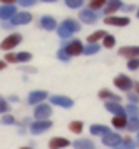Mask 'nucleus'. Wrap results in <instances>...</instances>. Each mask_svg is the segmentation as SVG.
Masks as SVG:
<instances>
[{
	"label": "nucleus",
	"mask_w": 139,
	"mask_h": 149,
	"mask_svg": "<svg viewBox=\"0 0 139 149\" xmlns=\"http://www.w3.org/2000/svg\"><path fill=\"white\" fill-rule=\"evenodd\" d=\"M6 63H16V53H7L6 54Z\"/></svg>",
	"instance_id": "obj_39"
},
{
	"label": "nucleus",
	"mask_w": 139,
	"mask_h": 149,
	"mask_svg": "<svg viewBox=\"0 0 139 149\" xmlns=\"http://www.w3.org/2000/svg\"><path fill=\"white\" fill-rule=\"evenodd\" d=\"M21 123H23V125H28V123H30V118H25V119H23Z\"/></svg>",
	"instance_id": "obj_47"
},
{
	"label": "nucleus",
	"mask_w": 139,
	"mask_h": 149,
	"mask_svg": "<svg viewBox=\"0 0 139 149\" xmlns=\"http://www.w3.org/2000/svg\"><path fill=\"white\" fill-rule=\"evenodd\" d=\"M74 149H95V144L90 139H78L72 142Z\"/></svg>",
	"instance_id": "obj_20"
},
{
	"label": "nucleus",
	"mask_w": 139,
	"mask_h": 149,
	"mask_svg": "<svg viewBox=\"0 0 139 149\" xmlns=\"http://www.w3.org/2000/svg\"><path fill=\"white\" fill-rule=\"evenodd\" d=\"M121 6H123L121 0H107V2H106V7H104L102 11H104L106 16H113L116 11L121 9Z\"/></svg>",
	"instance_id": "obj_17"
},
{
	"label": "nucleus",
	"mask_w": 139,
	"mask_h": 149,
	"mask_svg": "<svg viewBox=\"0 0 139 149\" xmlns=\"http://www.w3.org/2000/svg\"><path fill=\"white\" fill-rule=\"evenodd\" d=\"M99 98L100 100H106V102H116V104H120V100H121L120 95H116V93H113L109 90H100L99 91Z\"/></svg>",
	"instance_id": "obj_19"
},
{
	"label": "nucleus",
	"mask_w": 139,
	"mask_h": 149,
	"mask_svg": "<svg viewBox=\"0 0 139 149\" xmlns=\"http://www.w3.org/2000/svg\"><path fill=\"white\" fill-rule=\"evenodd\" d=\"M85 4V0H65V6L69 9H81Z\"/></svg>",
	"instance_id": "obj_32"
},
{
	"label": "nucleus",
	"mask_w": 139,
	"mask_h": 149,
	"mask_svg": "<svg viewBox=\"0 0 139 149\" xmlns=\"http://www.w3.org/2000/svg\"><path fill=\"white\" fill-rule=\"evenodd\" d=\"M21 40H23V35H21V33H18V32L9 33V35L2 40V44H0V49L6 51V53H11L16 46H20V44H21Z\"/></svg>",
	"instance_id": "obj_3"
},
{
	"label": "nucleus",
	"mask_w": 139,
	"mask_h": 149,
	"mask_svg": "<svg viewBox=\"0 0 139 149\" xmlns=\"http://www.w3.org/2000/svg\"><path fill=\"white\" fill-rule=\"evenodd\" d=\"M39 26H41L42 30H48V32H53V30H56V26H58V23H56V19H55L53 16H42V18L39 19Z\"/></svg>",
	"instance_id": "obj_16"
},
{
	"label": "nucleus",
	"mask_w": 139,
	"mask_h": 149,
	"mask_svg": "<svg viewBox=\"0 0 139 149\" xmlns=\"http://www.w3.org/2000/svg\"><path fill=\"white\" fill-rule=\"evenodd\" d=\"M51 114H53L51 104H46V102L35 105V109H34V118H35V121H46V119H49Z\"/></svg>",
	"instance_id": "obj_5"
},
{
	"label": "nucleus",
	"mask_w": 139,
	"mask_h": 149,
	"mask_svg": "<svg viewBox=\"0 0 139 149\" xmlns=\"http://www.w3.org/2000/svg\"><path fill=\"white\" fill-rule=\"evenodd\" d=\"M125 114H127L128 118H139V107H137L135 104H128V105L125 107Z\"/></svg>",
	"instance_id": "obj_27"
},
{
	"label": "nucleus",
	"mask_w": 139,
	"mask_h": 149,
	"mask_svg": "<svg viewBox=\"0 0 139 149\" xmlns=\"http://www.w3.org/2000/svg\"><path fill=\"white\" fill-rule=\"evenodd\" d=\"M127 130L128 132H139V118H128Z\"/></svg>",
	"instance_id": "obj_31"
},
{
	"label": "nucleus",
	"mask_w": 139,
	"mask_h": 149,
	"mask_svg": "<svg viewBox=\"0 0 139 149\" xmlns=\"http://www.w3.org/2000/svg\"><path fill=\"white\" fill-rule=\"evenodd\" d=\"M134 9H135V7L130 6V4H128V6H121V11H123V13H130V11H134Z\"/></svg>",
	"instance_id": "obj_41"
},
{
	"label": "nucleus",
	"mask_w": 139,
	"mask_h": 149,
	"mask_svg": "<svg viewBox=\"0 0 139 149\" xmlns=\"http://www.w3.org/2000/svg\"><path fill=\"white\" fill-rule=\"evenodd\" d=\"M114 149H135V142H134L130 137H127V139H121V142H120Z\"/></svg>",
	"instance_id": "obj_25"
},
{
	"label": "nucleus",
	"mask_w": 139,
	"mask_h": 149,
	"mask_svg": "<svg viewBox=\"0 0 139 149\" xmlns=\"http://www.w3.org/2000/svg\"><path fill=\"white\" fill-rule=\"evenodd\" d=\"M127 68H128V70H132V72H134V70H137V68H139V58L128 60V61H127Z\"/></svg>",
	"instance_id": "obj_35"
},
{
	"label": "nucleus",
	"mask_w": 139,
	"mask_h": 149,
	"mask_svg": "<svg viewBox=\"0 0 139 149\" xmlns=\"http://www.w3.org/2000/svg\"><path fill=\"white\" fill-rule=\"evenodd\" d=\"M99 49H100V44H86V46H85V49H83V54L90 56V54L99 53Z\"/></svg>",
	"instance_id": "obj_30"
},
{
	"label": "nucleus",
	"mask_w": 139,
	"mask_h": 149,
	"mask_svg": "<svg viewBox=\"0 0 139 149\" xmlns=\"http://www.w3.org/2000/svg\"><path fill=\"white\" fill-rule=\"evenodd\" d=\"M113 84H114L116 90L125 91V93L132 91V88H134V81H132L128 76H125V74H120V76H116L114 81H113Z\"/></svg>",
	"instance_id": "obj_4"
},
{
	"label": "nucleus",
	"mask_w": 139,
	"mask_h": 149,
	"mask_svg": "<svg viewBox=\"0 0 139 149\" xmlns=\"http://www.w3.org/2000/svg\"><path fill=\"white\" fill-rule=\"evenodd\" d=\"M30 60H32V53H28V51L16 53V63H28Z\"/></svg>",
	"instance_id": "obj_26"
},
{
	"label": "nucleus",
	"mask_w": 139,
	"mask_h": 149,
	"mask_svg": "<svg viewBox=\"0 0 139 149\" xmlns=\"http://www.w3.org/2000/svg\"><path fill=\"white\" fill-rule=\"evenodd\" d=\"M21 149H34V147H28V146H25V147H21Z\"/></svg>",
	"instance_id": "obj_49"
},
{
	"label": "nucleus",
	"mask_w": 139,
	"mask_h": 149,
	"mask_svg": "<svg viewBox=\"0 0 139 149\" xmlns=\"http://www.w3.org/2000/svg\"><path fill=\"white\" fill-rule=\"evenodd\" d=\"M32 19H34V16L30 14V13H27V11H21V13H16V16H13V19L9 21L13 26H20V25H28V23H32Z\"/></svg>",
	"instance_id": "obj_8"
},
{
	"label": "nucleus",
	"mask_w": 139,
	"mask_h": 149,
	"mask_svg": "<svg viewBox=\"0 0 139 149\" xmlns=\"http://www.w3.org/2000/svg\"><path fill=\"white\" fill-rule=\"evenodd\" d=\"M16 4H20L21 7H32L37 4V0H16Z\"/></svg>",
	"instance_id": "obj_37"
},
{
	"label": "nucleus",
	"mask_w": 139,
	"mask_h": 149,
	"mask_svg": "<svg viewBox=\"0 0 139 149\" xmlns=\"http://www.w3.org/2000/svg\"><path fill=\"white\" fill-rule=\"evenodd\" d=\"M104 107H106L107 112H111V114H114V116H127V114H125V107H123L121 104H116V102H106Z\"/></svg>",
	"instance_id": "obj_18"
},
{
	"label": "nucleus",
	"mask_w": 139,
	"mask_h": 149,
	"mask_svg": "<svg viewBox=\"0 0 139 149\" xmlns=\"http://www.w3.org/2000/svg\"><path fill=\"white\" fill-rule=\"evenodd\" d=\"M2 6H16V0H0Z\"/></svg>",
	"instance_id": "obj_42"
},
{
	"label": "nucleus",
	"mask_w": 139,
	"mask_h": 149,
	"mask_svg": "<svg viewBox=\"0 0 139 149\" xmlns=\"http://www.w3.org/2000/svg\"><path fill=\"white\" fill-rule=\"evenodd\" d=\"M72 142L69 140V139H65V137H53V139H49V142H48V147L49 149H65V147H69Z\"/></svg>",
	"instance_id": "obj_14"
},
{
	"label": "nucleus",
	"mask_w": 139,
	"mask_h": 149,
	"mask_svg": "<svg viewBox=\"0 0 139 149\" xmlns=\"http://www.w3.org/2000/svg\"><path fill=\"white\" fill-rule=\"evenodd\" d=\"M134 90H135V93L139 95V81H135V83H134Z\"/></svg>",
	"instance_id": "obj_46"
},
{
	"label": "nucleus",
	"mask_w": 139,
	"mask_h": 149,
	"mask_svg": "<svg viewBox=\"0 0 139 149\" xmlns=\"http://www.w3.org/2000/svg\"><path fill=\"white\" fill-rule=\"evenodd\" d=\"M0 121H2V125H16V118L13 114H4Z\"/></svg>",
	"instance_id": "obj_33"
},
{
	"label": "nucleus",
	"mask_w": 139,
	"mask_h": 149,
	"mask_svg": "<svg viewBox=\"0 0 139 149\" xmlns=\"http://www.w3.org/2000/svg\"><path fill=\"white\" fill-rule=\"evenodd\" d=\"M79 30H81L79 21H78V19H72V18L63 19V21L56 26V33H58V37L63 39V40H67L69 37H72V33H76V32H79Z\"/></svg>",
	"instance_id": "obj_1"
},
{
	"label": "nucleus",
	"mask_w": 139,
	"mask_h": 149,
	"mask_svg": "<svg viewBox=\"0 0 139 149\" xmlns=\"http://www.w3.org/2000/svg\"><path fill=\"white\" fill-rule=\"evenodd\" d=\"M106 37V32L104 30H97V32H93V33H90L88 37H86V42L88 44H97L99 40H102Z\"/></svg>",
	"instance_id": "obj_23"
},
{
	"label": "nucleus",
	"mask_w": 139,
	"mask_h": 149,
	"mask_svg": "<svg viewBox=\"0 0 139 149\" xmlns=\"http://www.w3.org/2000/svg\"><path fill=\"white\" fill-rule=\"evenodd\" d=\"M7 67V63H6V60H0V72H2L4 68Z\"/></svg>",
	"instance_id": "obj_44"
},
{
	"label": "nucleus",
	"mask_w": 139,
	"mask_h": 149,
	"mask_svg": "<svg viewBox=\"0 0 139 149\" xmlns=\"http://www.w3.org/2000/svg\"><path fill=\"white\" fill-rule=\"evenodd\" d=\"M127 98L130 100V104H135V105H137V102H139V95L134 93V91H128V93H127Z\"/></svg>",
	"instance_id": "obj_38"
},
{
	"label": "nucleus",
	"mask_w": 139,
	"mask_h": 149,
	"mask_svg": "<svg viewBox=\"0 0 139 149\" xmlns=\"http://www.w3.org/2000/svg\"><path fill=\"white\" fill-rule=\"evenodd\" d=\"M0 25H2V28H6V30H7V28H11V26H13V25H11V23H9V21H0Z\"/></svg>",
	"instance_id": "obj_43"
},
{
	"label": "nucleus",
	"mask_w": 139,
	"mask_h": 149,
	"mask_svg": "<svg viewBox=\"0 0 139 149\" xmlns=\"http://www.w3.org/2000/svg\"><path fill=\"white\" fill-rule=\"evenodd\" d=\"M48 98H49L48 91H42V90L28 93V104H30V105H39V104H44V100H48Z\"/></svg>",
	"instance_id": "obj_11"
},
{
	"label": "nucleus",
	"mask_w": 139,
	"mask_h": 149,
	"mask_svg": "<svg viewBox=\"0 0 139 149\" xmlns=\"http://www.w3.org/2000/svg\"><path fill=\"white\" fill-rule=\"evenodd\" d=\"M16 6H0V21H11L13 16H16Z\"/></svg>",
	"instance_id": "obj_15"
},
{
	"label": "nucleus",
	"mask_w": 139,
	"mask_h": 149,
	"mask_svg": "<svg viewBox=\"0 0 139 149\" xmlns=\"http://www.w3.org/2000/svg\"><path fill=\"white\" fill-rule=\"evenodd\" d=\"M51 126H53V123H51L49 119H46V121H32L28 128H30V133H34V135H41V133L48 132Z\"/></svg>",
	"instance_id": "obj_6"
},
{
	"label": "nucleus",
	"mask_w": 139,
	"mask_h": 149,
	"mask_svg": "<svg viewBox=\"0 0 139 149\" xmlns=\"http://www.w3.org/2000/svg\"><path fill=\"white\" fill-rule=\"evenodd\" d=\"M56 58L60 60V61H69V60H71V56H69L67 53H65V49H58V53H56Z\"/></svg>",
	"instance_id": "obj_36"
},
{
	"label": "nucleus",
	"mask_w": 139,
	"mask_h": 149,
	"mask_svg": "<svg viewBox=\"0 0 139 149\" xmlns=\"http://www.w3.org/2000/svg\"><path fill=\"white\" fill-rule=\"evenodd\" d=\"M42 2H48V4H53V2H56V0H42Z\"/></svg>",
	"instance_id": "obj_48"
},
{
	"label": "nucleus",
	"mask_w": 139,
	"mask_h": 149,
	"mask_svg": "<svg viewBox=\"0 0 139 149\" xmlns=\"http://www.w3.org/2000/svg\"><path fill=\"white\" fill-rule=\"evenodd\" d=\"M127 121H128L127 116H113L111 125H113L114 128H118V130H123V128H127Z\"/></svg>",
	"instance_id": "obj_22"
},
{
	"label": "nucleus",
	"mask_w": 139,
	"mask_h": 149,
	"mask_svg": "<svg viewBox=\"0 0 139 149\" xmlns=\"http://www.w3.org/2000/svg\"><path fill=\"white\" fill-rule=\"evenodd\" d=\"M135 14H137V18H139V9H137V13H135Z\"/></svg>",
	"instance_id": "obj_51"
},
{
	"label": "nucleus",
	"mask_w": 139,
	"mask_h": 149,
	"mask_svg": "<svg viewBox=\"0 0 139 149\" xmlns=\"http://www.w3.org/2000/svg\"><path fill=\"white\" fill-rule=\"evenodd\" d=\"M106 2H107V0H90V2H88V9L93 11V13H97V11H100V9L106 7Z\"/></svg>",
	"instance_id": "obj_24"
},
{
	"label": "nucleus",
	"mask_w": 139,
	"mask_h": 149,
	"mask_svg": "<svg viewBox=\"0 0 139 149\" xmlns=\"http://www.w3.org/2000/svg\"><path fill=\"white\" fill-rule=\"evenodd\" d=\"M49 104L58 105V107H63V109H71L74 105V100L69 98V97H65V95H53V97H49Z\"/></svg>",
	"instance_id": "obj_7"
},
{
	"label": "nucleus",
	"mask_w": 139,
	"mask_h": 149,
	"mask_svg": "<svg viewBox=\"0 0 139 149\" xmlns=\"http://www.w3.org/2000/svg\"><path fill=\"white\" fill-rule=\"evenodd\" d=\"M9 100H11V102H16V104L20 102V98H18V95H16V97H14V95H13V97H9Z\"/></svg>",
	"instance_id": "obj_45"
},
{
	"label": "nucleus",
	"mask_w": 139,
	"mask_h": 149,
	"mask_svg": "<svg viewBox=\"0 0 139 149\" xmlns=\"http://www.w3.org/2000/svg\"><path fill=\"white\" fill-rule=\"evenodd\" d=\"M83 121H71L69 123V130H71L72 133H76V135H79L81 132H83Z\"/></svg>",
	"instance_id": "obj_28"
},
{
	"label": "nucleus",
	"mask_w": 139,
	"mask_h": 149,
	"mask_svg": "<svg viewBox=\"0 0 139 149\" xmlns=\"http://www.w3.org/2000/svg\"><path fill=\"white\" fill-rule=\"evenodd\" d=\"M62 49H65V53L72 58V56H79V54H83L85 46H83V42H81L79 39H72V40H65V42L62 44Z\"/></svg>",
	"instance_id": "obj_2"
},
{
	"label": "nucleus",
	"mask_w": 139,
	"mask_h": 149,
	"mask_svg": "<svg viewBox=\"0 0 139 149\" xmlns=\"http://www.w3.org/2000/svg\"><path fill=\"white\" fill-rule=\"evenodd\" d=\"M78 16H79V21H81V23H85V25H93V23H95V21L99 19L97 13L90 11L88 7H86V9H81Z\"/></svg>",
	"instance_id": "obj_10"
},
{
	"label": "nucleus",
	"mask_w": 139,
	"mask_h": 149,
	"mask_svg": "<svg viewBox=\"0 0 139 149\" xmlns=\"http://www.w3.org/2000/svg\"><path fill=\"white\" fill-rule=\"evenodd\" d=\"M7 112H9V102L0 97V114H7Z\"/></svg>",
	"instance_id": "obj_34"
},
{
	"label": "nucleus",
	"mask_w": 139,
	"mask_h": 149,
	"mask_svg": "<svg viewBox=\"0 0 139 149\" xmlns=\"http://www.w3.org/2000/svg\"><path fill=\"white\" fill-rule=\"evenodd\" d=\"M137 144H139V132H137Z\"/></svg>",
	"instance_id": "obj_50"
},
{
	"label": "nucleus",
	"mask_w": 139,
	"mask_h": 149,
	"mask_svg": "<svg viewBox=\"0 0 139 149\" xmlns=\"http://www.w3.org/2000/svg\"><path fill=\"white\" fill-rule=\"evenodd\" d=\"M21 72H27V74H35L37 70L32 68V67H21Z\"/></svg>",
	"instance_id": "obj_40"
},
{
	"label": "nucleus",
	"mask_w": 139,
	"mask_h": 149,
	"mask_svg": "<svg viewBox=\"0 0 139 149\" xmlns=\"http://www.w3.org/2000/svg\"><path fill=\"white\" fill-rule=\"evenodd\" d=\"M111 130L106 126V125H92L90 126V133L95 135V137H104L106 133H109Z\"/></svg>",
	"instance_id": "obj_21"
},
{
	"label": "nucleus",
	"mask_w": 139,
	"mask_h": 149,
	"mask_svg": "<svg viewBox=\"0 0 139 149\" xmlns=\"http://www.w3.org/2000/svg\"><path fill=\"white\" fill-rule=\"evenodd\" d=\"M114 44H116V39H114V35H109V33H106V37L102 39V46H104L106 49H113V47H114Z\"/></svg>",
	"instance_id": "obj_29"
},
{
	"label": "nucleus",
	"mask_w": 139,
	"mask_h": 149,
	"mask_svg": "<svg viewBox=\"0 0 139 149\" xmlns=\"http://www.w3.org/2000/svg\"><path fill=\"white\" fill-rule=\"evenodd\" d=\"M104 23L111 26H127L130 25V18L128 16H106Z\"/></svg>",
	"instance_id": "obj_9"
},
{
	"label": "nucleus",
	"mask_w": 139,
	"mask_h": 149,
	"mask_svg": "<svg viewBox=\"0 0 139 149\" xmlns=\"http://www.w3.org/2000/svg\"><path fill=\"white\" fill-rule=\"evenodd\" d=\"M118 54L127 58V60H134L139 58V46H123L118 49Z\"/></svg>",
	"instance_id": "obj_12"
},
{
	"label": "nucleus",
	"mask_w": 139,
	"mask_h": 149,
	"mask_svg": "<svg viewBox=\"0 0 139 149\" xmlns=\"http://www.w3.org/2000/svg\"><path fill=\"white\" fill-rule=\"evenodd\" d=\"M100 139H102V144L107 146V147H116V146L121 142V135L116 133V132H109V133H106V135L100 137Z\"/></svg>",
	"instance_id": "obj_13"
}]
</instances>
